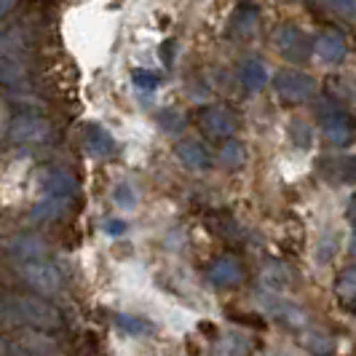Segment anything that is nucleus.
<instances>
[{"mask_svg":"<svg viewBox=\"0 0 356 356\" xmlns=\"http://www.w3.org/2000/svg\"><path fill=\"white\" fill-rule=\"evenodd\" d=\"M0 319L17 327H30L35 332H49L62 327V314L51 303L40 300V298H6V303L0 308Z\"/></svg>","mask_w":356,"mask_h":356,"instance_id":"obj_1","label":"nucleus"},{"mask_svg":"<svg viewBox=\"0 0 356 356\" xmlns=\"http://www.w3.org/2000/svg\"><path fill=\"white\" fill-rule=\"evenodd\" d=\"M319 121L324 129V137L335 147H346L354 140V121L351 115L340 107V102H321L319 105Z\"/></svg>","mask_w":356,"mask_h":356,"instance_id":"obj_2","label":"nucleus"},{"mask_svg":"<svg viewBox=\"0 0 356 356\" xmlns=\"http://www.w3.org/2000/svg\"><path fill=\"white\" fill-rule=\"evenodd\" d=\"M273 91L292 102V105H300V102H308L316 91V81L303 70H295V67H284L273 75Z\"/></svg>","mask_w":356,"mask_h":356,"instance_id":"obj_3","label":"nucleus"},{"mask_svg":"<svg viewBox=\"0 0 356 356\" xmlns=\"http://www.w3.org/2000/svg\"><path fill=\"white\" fill-rule=\"evenodd\" d=\"M22 282L33 286L40 295H54L62 286V270L54 266L51 260H33V263H22L17 266Z\"/></svg>","mask_w":356,"mask_h":356,"instance_id":"obj_4","label":"nucleus"},{"mask_svg":"<svg viewBox=\"0 0 356 356\" xmlns=\"http://www.w3.org/2000/svg\"><path fill=\"white\" fill-rule=\"evenodd\" d=\"M273 43L286 62H305L314 54V38H308L295 24H279L273 30Z\"/></svg>","mask_w":356,"mask_h":356,"instance_id":"obj_5","label":"nucleus"},{"mask_svg":"<svg viewBox=\"0 0 356 356\" xmlns=\"http://www.w3.org/2000/svg\"><path fill=\"white\" fill-rule=\"evenodd\" d=\"M51 137V124L38 113H19L11 121V140L19 145H43Z\"/></svg>","mask_w":356,"mask_h":356,"instance_id":"obj_6","label":"nucleus"},{"mask_svg":"<svg viewBox=\"0 0 356 356\" xmlns=\"http://www.w3.org/2000/svg\"><path fill=\"white\" fill-rule=\"evenodd\" d=\"M0 247L6 252V257L14 260L17 266L33 263V260H49V244L38 236H8Z\"/></svg>","mask_w":356,"mask_h":356,"instance_id":"obj_7","label":"nucleus"},{"mask_svg":"<svg viewBox=\"0 0 356 356\" xmlns=\"http://www.w3.org/2000/svg\"><path fill=\"white\" fill-rule=\"evenodd\" d=\"M198 124H201V129H204L209 137H214V140H231L233 131H236V118H233L231 110H225L222 105L201 107Z\"/></svg>","mask_w":356,"mask_h":356,"instance_id":"obj_8","label":"nucleus"},{"mask_svg":"<svg viewBox=\"0 0 356 356\" xmlns=\"http://www.w3.org/2000/svg\"><path fill=\"white\" fill-rule=\"evenodd\" d=\"M207 279H209L214 286H236V284H241V282H244V266H241V260H238V257L225 254V257L214 260L212 266H209Z\"/></svg>","mask_w":356,"mask_h":356,"instance_id":"obj_9","label":"nucleus"},{"mask_svg":"<svg viewBox=\"0 0 356 356\" xmlns=\"http://www.w3.org/2000/svg\"><path fill=\"white\" fill-rule=\"evenodd\" d=\"M83 145H86V150H89L94 159H110L118 150L113 134L107 131L105 126H97V124H89L83 129Z\"/></svg>","mask_w":356,"mask_h":356,"instance_id":"obj_10","label":"nucleus"},{"mask_svg":"<svg viewBox=\"0 0 356 356\" xmlns=\"http://www.w3.org/2000/svg\"><path fill=\"white\" fill-rule=\"evenodd\" d=\"M43 188H46V196L70 198V201L78 193V182L65 169H46L43 172Z\"/></svg>","mask_w":356,"mask_h":356,"instance_id":"obj_11","label":"nucleus"},{"mask_svg":"<svg viewBox=\"0 0 356 356\" xmlns=\"http://www.w3.org/2000/svg\"><path fill=\"white\" fill-rule=\"evenodd\" d=\"M177 159L185 169L191 172H207L209 169V153L207 147L196 140H188V143H179L177 145Z\"/></svg>","mask_w":356,"mask_h":356,"instance_id":"obj_12","label":"nucleus"},{"mask_svg":"<svg viewBox=\"0 0 356 356\" xmlns=\"http://www.w3.org/2000/svg\"><path fill=\"white\" fill-rule=\"evenodd\" d=\"M0 83L8 89H27L30 75L24 59H0Z\"/></svg>","mask_w":356,"mask_h":356,"instance_id":"obj_13","label":"nucleus"},{"mask_svg":"<svg viewBox=\"0 0 356 356\" xmlns=\"http://www.w3.org/2000/svg\"><path fill=\"white\" fill-rule=\"evenodd\" d=\"M314 51L319 54L324 62L338 65L340 59L346 56V40H343V35H338V33H321V35H316V40H314Z\"/></svg>","mask_w":356,"mask_h":356,"instance_id":"obj_14","label":"nucleus"},{"mask_svg":"<svg viewBox=\"0 0 356 356\" xmlns=\"http://www.w3.org/2000/svg\"><path fill=\"white\" fill-rule=\"evenodd\" d=\"M238 81H241V86L247 91H260L268 86V70L263 62H257V59H250V62H244L241 65V70H238Z\"/></svg>","mask_w":356,"mask_h":356,"instance_id":"obj_15","label":"nucleus"},{"mask_svg":"<svg viewBox=\"0 0 356 356\" xmlns=\"http://www.w3.org/2000/svg\"><path fill=\"white\" fill-rule=\"evenodd\" d=\"M266 308L276 316V319H282L286 321V324H303L305 321V314L298 308V305H292V303H286V300H282V298H276V295H266Z\"/></svg>","mask_w":356,"mask_h":356,"instance_id":"obj_16","label":"nucleus"},{"mask_svg":"<svg viewBox=\"0 0 356 356\" xmlns=\"http://www.w3.org/2000/svg\"><path fill=\"white\" fill-rule=\"evenodd\" d=\"M252 351V340L231 332V335H222V338L214 343V356H250Z\"/></svg>","mask_w":356,"mask_h":356,"instance_id":"obj_17","label":"nucleus"},{"mask_svg":"<svg viewBox=\"0 0 356 356\" xmlns=\"http://www.w3.org/2000/svg\"><path fill=\"white\" fill-rule=\"evenodd\" d=\"M70 207V198H59V196H43V201L33 209V220L35 222H49V220H56L67 212Z\"/></svg>","mask_w":356,"mask_h":356,"instance_id":"obj_18","label":"nucleus"},{"mask_svg":"<svg viewBox=\"0 0 356 356\" xmlns=\"http://www.w3.org/2000/svg\"><path fill=\"white\" fill-rule=\"evenodd\" d=\"M27 43L19 30H0V59H24Z\"/></svg>","mask_w":356,"mask_h":356,"instance_id":"obj_19","label":"nucleus"},{"mask_svg":"<svg viewBox=\"0 0 356 356\" xmlns=\"http://www.w3.org/2000/svg\"><path fill=\"white\" fill-rule=\"evenodd\" d=\"M19 354L22 356H56V346L49 338H40L35 330H30L22 343H19Z\"/></svg>","mask_w":356,"mask_h":356,"instance_id":"obj_20","label":"nucleus"},{"mask_svg":"<svg viewBox=\"0 0 356 356\" xmlns=\"http://www.w3.org/2000/svg\"><path fill=\"white\" fill-rule=\"evenodd\" d=\"M244 159H247V150H244V145L236 143V140H228V143L222 145V150H220V163H222L225 169H238V166H244Z\"/></svg>","mask_w":356,"mask_h":356,"instance_id":"obj_21","label":"nucleus"},{"mask_svg":"<svg viewBox=\"0 0 356 356\" xmlns=\"http://www.w3.org/2000/svg\"><path fill=\"white\" fill-rule=\"evenodd\" d=\"M233 27H236L238 33H254V27H257V8H252V6H238V8H236V17H233Z\"/></svg>","mask_w":356,"mask_h":356,"instance_id":"obj_22","label":"nucleus"},{"mask_svg":"<svg viewBox=\"0 0 356 356\" xmlns=\"http://www.w3.org/2000/svg\"><path fill=\"white\" fill-rule=\"evenodd\" d=\"M159 121L166 134H179V131L185 129V118H182V113H177V110H166V113H161Z\"/></svg>","mask_w":356,"mask_h":356,"instance_id":"obj_23","label":"nucleus"},{"mask_svg":"<svg viewBox=\"0 0 356 356\" xmlns=\"http://www.w3.org/2000/svg\"><path fill=\"white\" fill-rule=\"evenodd\" d=\"M118 327L124 330V332H129V335H145V332H150V324L143 319H137V316H129V314H124V316H118Z\"/></svg>","mask_w":356,"mask_h":356,"instance_id":"obj_24","label":"nucleus"},{"mask_svg":"<svg viewBox=\"0 0 356 356\" xmlns=\"http://www.w3.org/2000/svg\"><path fill=\"white\" fill-rule=\"evenodd\" d=\"M335 289H338V295H343L346 300H354V266L343 268V273H340Z\"/></svg>","mask_w":356,"mask_h":356,"instance_id":"obj_25","label":"nucleus"},{"mask_svg":"<svg viewBox=\"0 0 356 356\" xmlns=\"http://www.w3.org/2000/svg\"><path fill=\"white\" fill-rule=\"evenodd\" d=\"M134 86L140 91H147V94H153V91L159 89V75L156 72H150V70H137L134 75Z\"/></svg>","mask_w":356,"mask_h":356,"instance_id":"obj_26","label":"nucleus"},{"mask_svg":"<svg viewBox=\"0 0 356 356\" xmlns=\"http://www.w3.org/2000/svg\"><path fill=\"white\" fill-rule=\"evenodd\" d=\"M115 204H118V207H124L126 212L137 207V196L131 193V188H129V185H118V188H115Z\"/></svg>","mask_w":356,"mask_h":356,"instance_id":"obj_27","label":"nucleus"},{"mask_svg":"<svg viewBox=\"0 0 356 356\" xmlns=\"http://www.w3.org/2000/svg\"><path fill=\"white\" fill-rule=\"evenodd\" d=\"M308 348L316 356L332 354V343H330V338H324V335H311V338H308Z\"/></svg>","mask_w":356,"mask_h":356,"instance_id":"obj_28","label":"nucleus"},{"mask_svg":"<svg viewBox=\"0 0 356 356\" xmlns=\"http://www.w3.org/2000/svg\"><path fill=\"white\" fill-rule=\"evenodd\" d=\"M295 134L300 137V143H298L300 147H308V145H311V129L305 124H292V137H295Z\"/></svg>","mask_w":356,"mask_h":356,"instance_id":"obj_29","label":"nucleus"},{"mask_svg":"<svg viewBox=\"0 0 356 356\" xmlns=\"http://www.w3.org/2000/svg\"><path fill=\"white\" fill-rule=\"evenodd\" d=\"M105 231L113 233V236H115V233H124L126 231L124 220H107V222H105Z\"/></svg>","mask_w":356,"mask_h":356,"instance_id":"obj_30","label":"nucleus"},{"mask_svg":"<svg viewBox=\"0 0 356 356\" xmlns=\"http://www.w3.org/2000/svg\"><path fill=\"white\" fill-rule=\"evenodd\" d=\"M332 11L346 14V17H354V3H332Z\"/></svg>","mask_w":356,"mask_h":356,"instance_id":"obj_31","label":"nucleus"},{"mask_svg":"<svg viewBox=\"0 0 356 356\" xmlns=\"http://www.w3.org/2000/svg\"><path fill=\"white\" fill-rule=\"evenodd\" d=\"M11 8H14V3H11V0H0V17H6Z\"/></svg>","mask_w":356,"mask_h":356,"instance_id":"obj_32","label":"nucleus"}]
</instances>
